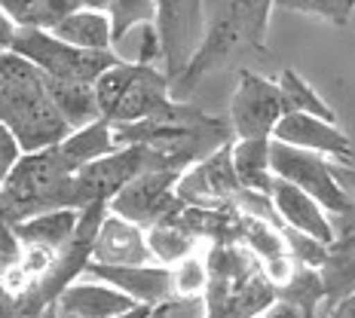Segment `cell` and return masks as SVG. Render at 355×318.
I'll list each match as a JSON object with an SVG mask.
<instances>
[{
	"label": "cell",
	"mask_w": 355,
	"mask_h": 318,
	"mask_svg": "<svg viewBox=\"0 0 355 318\" xmlns=\"http://www.w3.org/2000/svg\"><path fill=\"white\" fill-rule=\"evenodd\" d=\"M181 175L184 172H175V168H153V172L138 175L110 199L107 211L132 220L141 230H150L181 209V199H178V177Z\"/></svg>",
	"instance_id": "11"
},
{
	"label": "cell",
	"mask_w": 355,
	"mask_h": 318,
	"mask_svg": "<svg viewBox=\"0 0 355 318\" xmlns=\"http://www.w3.org/2000/svg\"><path fill=\"white\" fill-rule=\"evenodd\" d=\"M80 218H83V211H77V209L34 214V218H25L16 224V239L21 248H37V251H46V254H58L73 239Z\"/></svg>",
	"instance_id": "19"
},
{
	"label": "cell",
	"mask_w": 355,
	"mask_h": 318,
	"mask_svg": "<svg viewBox=\"0 0 355 318\" xmlns=\"http://www.w3.org/2000/svg\"><path fill=\"white\" fill-rule=\"evenodd\" d=\"M205 288H209V266L205 257L190 254L181 263L172 266V297L178 300H202Z\"/></svg>",
	"instance_id": "30"
},
{
	"label": "cell",
	"mask_w": 355,
	"mask_h": 318,
	"mask_svg": "<svg viewBox=\"0 0 355 318\" xmlns=\"http://www.w3.org/2000/svg\"><path fill=\"white\" fill-rule=\"evenodd\" d=\"M77 166H71L58 147H46L37 153H21L3 181L0 193L10 205L12 218L25 220L43 211L71 209V177Z\"/></svg>",
	"instance_id": "5"
},
{
	"label": "cell",
	"mask_w": 355,
	"mask_h": 318,
	"mask_svg": "<svg viewBox=\"0 0 355 318\" xmlns=\"http://www.w3.org/2000/svg\"><path fill=\"white\" fill-rule=\"evenodd\" d=\"M282 239H285L288 257H291L294 263L309 266V270H322L324 260H328L331 245H324V242L313 239V236H303L297 230H291V227H282Z\"/></svg>",
	"instance_id": "31"
},
{
	"label": "cell",
	"mask_w": 355,
	"mask_h": 318,
	"mask_svg": "<svg viewBox=\"0 0 355 318\" xmlns=\"http://www.w3.org/2000/svg\"><path fill=\"white\" fill-rule=\"evenodd\" d=\"M16 31H19L16 21H12L3 10H0V53H6V49L12 46V37H16Z\"/></svg>",
	"instance_id": "39"
},
{
	"label": "cell",
	"mask_w": 355,
	"mask_h": 318,
	"mask_svg": "<svg viewBox=\"0 0 355 318\" xmlns=\"http://www.w3.org/2000/svg\"><path fill=\"white\" fill-rule=\"evenodd\" d=\"M276 0H205V28L202 43L190 58L184 73L172 83V95L187 101V95L211 77L220 64H227L239 49L266 53V34H270V12Z\"/></svg>",
	"instance_id": "1"
},
{
	"label": "cell",
	"mask_w": 355,
	"mask_h": 318,
	"mask_svg": "<svg viewBox=\"0 0 355 318\" xmlns=\"http://www.w3.org/2000/svg\"><path fill=\"white\" fill-rule=\"evenodd\" d=\"M276 10L300 12V16L322 19L334 28H346L355 12V0H276Z\"/></svg>",
	"instance_id": "29"
},
{
	"label": "cell",
	"mask_w": 355,
	"mask_h": 318,
	"mask_svg": "<svg viewBox=\"0 0 355 318\" xmlns=\"http://www.w3.org/2000/svg\"><path fill=\"white\" fill-rule=\"evenodd\" d=\"M49 98H53L55 110L62 114V120L68 123V129H83V125L101 120L98 98H95V86L89 83H68V80H49L46 77Z\"/></svg>",
	"instance_id": "23"
},
{
	"label": "cell",
	"mask_w": 355,
	"mask_h": 318,
	"mask_svg": "<svg viewBox=\"0 0 355 318\" xmlns=\"http://www.w3.org/2000/svg\"><path fill=\"white\" fill-rule=\"evenodd\" d=\"M114 138H116V147H125V144L150 147V150H157L168 162V168L187 172L193 162L205 159L218 147L230 144L233 129L220 116L205 114L196 105H190V101L172 98L162 110H157V114L141 123L114 125Z\"/></svg>",
	"instance_id": "2"
},
{
	"label": "cell",
	"mask_w": 355,
	"mask_h": 318,
	"mask_svg": "<svg viewBox=\"0 0 355 318\" xmlns=\"http://www.w3.org/2000/svg\"><path fill=\"white\" fill-rule=\"evenodd\" d=\"M202 6L205 0H159L157 31L162 43V71L172 83L184 73L199 43H202Z\"/></svg>",
	"instance_id": "13"
},
{
	"label": "cell",
	"mask_w": 355,
	"mask_h": 318,
	"mask_svg": "<svg viewBox=\"0 0 355 318\" xmlns=\"http://www.w3.org/2000/svg\"><path fill=\"white\" fill-rule=\"evenodd\" d=\"M261 318H303V315H300V312H297V309H294V306H288V303L276 300V303H272V306L266 309V312H263Z\"/></svg>",
	"instance_id": "40"
},
{
	"label": "cell",
	"mask_w": 355,
	"mask_h": 318,
	"mask_svg": "<svg viewBox=\"0 0 355 318\" xmlns=\"http://www.w3.org/2000/svg\"><path fill=\"white\" fill-rule=\"evenodd\" d=\"M324 318H355V291L324 309Z\"/></svg>",
	"instance_id": "38"
},
{
	"label": "cell",
	"mask_w": 355,
	"mask_h": 318,
	"mask_svg": "<svg viewBox=\"0 0 355 318\" xmlns=\"http://www.w3.org/2000/svg\"><path fill=\"white\" fill-rule=\"evenodd\" d=\"M276 300L294 306L303 318H315L328 309V297H324V282L319 270H309V266H294L291 279L285 285L276 288Z\"/></svg>",
	"instance_id": "25"
},
{
	"label": "cell",
	"mask_w": 355,
	"mask_h": 318,
	"mask_svg": "<svg viewBox=\"0 0 355 318\" xmlns=\"http://www.w3.org/2000/svg\"><path fill=\"white\" fill-rule=\"evenodd\" d=\"M107 19H110V37H114V43H120L135 28L157 25L159 0H110Z\"/></svg>",
	"instance_id": "28"
},
{
	"label": "cell",
	"mask_w": 355,
	"mask_h": 318,
	"mask_svg": "<svg viewBox=\"0 0 355 318\" xmlns=\"http://www.w3.org/2000/svg\"><path fill=\"white\" fill-rule=\"evenodd\" d=\"M80 10H92V12H107L110 0H77Z\"/></svg>",
	"instance_id": "41"
},
{
	"label": "cell",
	"mask_w": 355,
	"mask_h": 318,
	"mask_svg": "<svg viewBox=\"0 0 355 318\" xmlns=\"http://www.w3.org/2000/svg\"><path fill=\"white\" fill-rule=\"evenodd\" d=\"M270 199H272V209H276L279 220H282V227H291V230H297L303 236H313V239L324 242V245H334L337 224L313 196H306L294 184L276 177Z\"/></svg>",
	"instance_id": "16"
},
{
	"label": "cell",
	"mask_w": 355,
	"mask_h": 318,
	"mask_svg": "<svg viewBox=\"0 0 355 318\" xmlns=\"http://www.w3.org/2000/svg\"><path fill=\"white\" fill-rule=\"evenodd\" d=\"M331 168H334L337 181L343 184V190L355 199V166H352V162H331Z\"/></svg>",
	"instance_id": "37"
},
{
	"label": "cell",
	"mask_w": 355,
	"mask_h": 318,
	"mask_svg": "<svg viewBox=\"0 0 355 318\" xmlns=\"http://www.w3.org/2000/svg\"><path fill=\"white\" fill-rule=\"evenodd\" d=\"M77 10H80L77 0H37L31 28H37V31H53L55 25H62Z\"/></svg>",
	"instance_id": "32"
},
{
	"label": "cell",
	"mask_w": 355,
	"mask_h": 318,
	"mask_svg": "<svg viewBox=\"0 0 355 318\" xmlns=\"http://www.w3.org/2000/svg\"><path fill=\"white\" fill-rule=\"evenodd\" d=\"M233 168L242 190L270 196L272 193V138H245L233 141Z\"/></svg>",
	"instance_id": "20"
},
{
	"label": "cell",
	"mask_w": 355,
	"mask_h": 318,
	"mask_svg": "<svg viewBox=\"0 0 355 318\" xmlns=\"http://www.w3.org/2000/svg\"><path fill=\"white\" fill-rule=\"evenodd\" d=\"M205 266V318H257L276 303V285L266 279L261 260L242 242L209 245Z\"/></svg>",
	"instance_id": "4"
},
{
	"label": "cell",
	"mask_w": 355,
	"mask_h": 318,
	"mask_svg": "<svg viewBox=\"0 0 355 318\" xmlns=\"http://www.w3.org/2000/svg\"><path fill=\"white\" fill-rule=\"evenodd\" d=\"M153 168H168V162L159 157L157 150L141 144H125L116 147L110 157L89 162V166L77 168L71 177V209L86 211L92 205H110L120 190L138 175L153 172ZM178 172V168H175Z\"/></svg>",
	"instance_id": "8"
},
{
	"label": "cell",
	"mask_w": 355,
	"mask_h": 318,
	"mask_svg": "<svg viewBox=\"0 0 355 318\" xmlns=\"http://www.w3.org/2000/svg\"><path fill=\"white\" fill-rule=\"evenodd\" d=\"M95 98H98L101 116L110 125H125L153 116L175 95H172V80L166 77V71L123 58V62H116L114 68L95 80Z\"/></svg>",
	"instance_id": "6"
},
{
	"label": "cell",
	"mask_w": 355,
	"mask_h": 318,
	"mask_svg": "<svg viewBox=\"0 0 355 318\" xmlns=\"http://www.w3.org/2000/svg\"><path fill=\"white\" fill-rule=\"evenodd\" d=\"M242 184L233 168V141L193 162L178 177V199L193 209H236Z\"/></svg>",
	"instance_id": "12"
},
{
	"label": "cell",
	"mask_w": 355,
	"mask_h": 318,
	"mask_svg": "<svg viewBox=\"0 0 355 318\" xmlns=\"http://www.w3.org/2000/svg\"><path fill=\"white\" fill-rule=\"evenodd\" d=\"M34 6H37V0H0V10L16 21V28H31Z\"/></svg>",
	"instance_id": "36"
},
{
	"label": "cell",
	"mask_w": 355,
	"mask_h": 318,
	"mask_svg": "<svg viewBox=\"0 0 355 318\" xmlns=\"http://www.w3.org/2000/svg\"><path fill=\"white\" fill-rule=\"evenodd\" d=\"M86 279L110 285L114 291L125 294L141 306H159L172 300V266L159 263H135V266H105L89 263Z\"/></svg>",
	"instance_id": "14"
},
{
	"label": "cell",
	"mask_w": 355,
	"mask_h": 318,
	"mask_svg": "<svg viewBox=\"0 0 355 318\" xmlns=\"http://www.w3.org/2000/svg\"><path fill=\"white\" fill-rule=\"evenodd\" d=\"M6 270H10V263L3 260V257H0V282H3V276H6Z\"/></svg>",
	"instance_id": "43"
},
{
	"label": "cell",
	"mask_w": 355,
	"mask_h": 318,
	"mask_svg": "<svg viewBox=\"0 0 355 318\" xmlns=\"http://www.w3.org/2000/svg\"><path fill=\"white\" fill-rule=\"evenodd\" d=\"M0 125L16 138L21 153L58 147L71 135L49 98L46 77L10 49L0 53Z\"/></svg>",
	"instance_id": "3"
},
{
	"label": "cell",
	"mask_w": 355,
	"mask_h": 318,
	"mask_svg": "<svg viewBox=\"0 0 355 318\" xmlns=\"http://www.w3.org/2000/svg\"><path fill=\"white\" fill-rule=\"evenodd\" d=\"M19 254H21V245L16 239V218H12L3 193H0V257L12 266L19 260Z\"/></svg>",
	"instance_id": "33"
},
{
	"label": "cell",
	"mask_w": 355,
	"mask_h": 318,
	"mask_svg": "<svg viewBox=\"0 0 355 318\" xmlns=\"http://www.w3.org/2000/svg\"><path fill=\"white\" fill-rule=\"evenodd\" d=\"M272 175L294 184V187L303 190L306 196H313L328 214L352 218L355 199L343 190V184L334 177L331 162L319 157V153L272 141Z\"/></svg>",
	"instance_id": "10"
},
{
	"label": "cell",
	"mask_w": 355,
	"mask_h": 318,
	"mask_svg": "<svg viewBox=\"0 0 355 318\" xmlns=\"http://www.w3.org/2000/svg\"><path fill=\"white\" fill-rule=\"evenodd\" d=\"M276 83L282 89L291 114H309V116H319L324 123H337V110L331 107L294 68H282V73L276 77Z\"/></svg>",
	"instance_id": "26"
},
{
	"label": "cell",
	"mask_w": 355,
	"mask_h": 318,
	"mask_svg": "<svg viewBox=\"0 0 355 318\" xmlns=\"http://www.w3.org/2000/svg\"><path fill=\"white\" fill-rule=\"evenodd\" d=\"M21 157V150H19V144H16V138L10 135V132L0 125V187H3V181L10 177L12 172V166L19 162Z\"/></svg>",
	"instance_id": "35"
},
{
	"label": "cell",
	"mask_w": 355,
	"mask_h": 318,
	"mask_svg": "<svg viewBox=\"0 0 355 318\" xmlns=\"http://www.w3.org/2000/svg\"><path fill=\"white\" fill-rule=\"evenodd\" d=\"M58 150L68 157L71 166L83 168L89 162H98L110 157V153L116 150V138H114V125H110L105 116L95 123L83 125V129H73L68 138H64L62 144H58Z\"/></svg>",
	"instance_id": "24"
},
{
	"label": "cell",
	"mask_w": 355,
	"mask_h": 318,
	"mask_svg": "<svg viewBox=\"0 0 355 318\" xmlns=\"http://www.w3.org/2000/svg\"><path fill=\"white\" fill-rule=\"evenodd\" d=\"M272 141L319 153V157L334 159V162H352L355 157L352 138L337 123H324L319 116H309V114H288L276 125V132H272Z\"/></svg>",
	"instance_id": "15"
},
{
	"label": "cell",
	"mask_w": 355,
	"mask_h": 318,
	"mask_svg": "<svg viewBox=\"0 0 355 318\" xmlns=\"http://www.w3.org/2000/svg\"><path fill=\"white\" fill-rule=\"evenodd\" d=\"M315 318H324V312H322V315H315Z\"/></svg>",
	"instance_id": "44"
},
{
	"label": "cell",
	"mask_w": 355,
	"mask_h": 318,
	"mask_svg": "<svg viewBox=\"0 0 355 318\" xmlns=\"http://www.w3.org/2000/svg\"><path fill=\"white\" fill-rule=\"evenodd\" d=\"M92 263L105 266H135V263H153L150 248H147V230L138 224L107 211L95 233L92 245Z\"/></svg>",
	"instance_id": "17"
},
{
	"label": "cell",
	"mask_w": 355,
	"mask_h": 318,
	"mask_svg": "<svg viewBox=\"0 0 355 318\" xmlns=\"http://www.w3.org/2000/svg\"><path fill=\"white\" fill-rule=\"evenodd\" d=\"M322 282L328 306L343 300L346 294L355 291V227L349 224L346 230H337V239L328 251V260L322 266Z\"/></svg>",
	"instance_id": "21"
},
{
	"label": "cell",
	"mask_w": 355,
	"mask_h": 318,
	"mask_svg": "<svg viewBox=\"0 0 355 318\" xmlns=\"http://www.w3.org/2000/svg\"><path fill=\"white\" fill-rule=\"evenodd\" d=\"M291 114L288 101L276 80L261 77V73L242 68L236 73V89L230 107H227V123L233 129V141L245 138H272L276 125Z\"/></svg>",
	"instance_id": "9"
},
{
	"label": "cell",
	"mask_w": 355,
	"mask_h": 318,
	"mask_svg": "<svg viewBox=\"0 0 355 318\" xmlns=\"http://www.w3.org/2000/svg\"><path fill=\"white\" fill-rule=\"evenodd\" d=\"M150 312H153V306H135V309H129V312H123L116 318H147Z\"/></svg>",
	"instance_id": "42"
},
{
	"label": "cell",
	"mask_w": 355,
	"mask_h": 318,
	"mask_svg": "<svg viewBox=\"0 0 355 318\" xmlns=\"http://www.w3.org/2000/svg\"><path fill=\"white\" fill-rule=\"evenodd\" d=\"M138 64H157L162 62V43H159V31L157 25H144L141 28V49H138Z\"/></svg>",
	"instance_id": "34"
},
{
	"label": "cell",
	"mask_w": 355,
	"mask_h": 318,
	"mask_svg": "<svg viewBox=\"0 0 355 318\" xmlns=\"http://www.w3.org/2000/svg\"><path fill=\"white\" fill-rule=\"evenodd\" d=\"M49 34L58 40L71 43L77 49H89V53H114V37H110V19L107 12H92V10H77L68 16L62 25H55Z\"/></svg>",
	"instance_id": "22"
},
{
	"label": "cell",
	"mask_w": 355,
	"mask_h": 318,
	"mask_svg": "<svg viewBox=\"0 0 355 318\" xmlns=\"http://www.w3.org/2000/svg\"><path fill=\"white\" fill-rule=\"evenodd\" d=\"M141 306L125 294L114 291L110 285L92 282V279H77L73 285H68L55 300V312L58 318H116L129 309Z\"/></svg>",
	"instance_id": "18"
},
{
	"label": "cell",
	"mask_w": 355,
	"mask_h": 318,
	"mask_svg": "<svg viewBox=\"0 0 355 318\" xmlns=\"http://www.w3.org/2000/svg\"><path fill=\"white\" fill-rule=\"evenodd\" d=\"M10 53L28 58L49 80H68V83H89V86H95V80L101 73L110 71L116 62H123L116 53L77 49L71 43L58 40L55 34L37 31V28H19L16 37H12Z\"/></svg>",
	"instance_id": "7"
},
{
	"label": "cell",
	"mask_w": 355,
	"mask_h": 318,
	"mask_svg": "<svg viewBox=\"0 0 355 318\" xmlns=\"http://www.w3.org/2000/svg\"><path fill=\"white\" fill-rule=\"evenodd\" d=\"M147 248H150L153 263L175 266V263H181L184 257L193 254L196 239L193 236H187L178 224H172V220H162V224L147 230Z\"/></svg>",
	"instance_id": "27"
}]
</instances>
